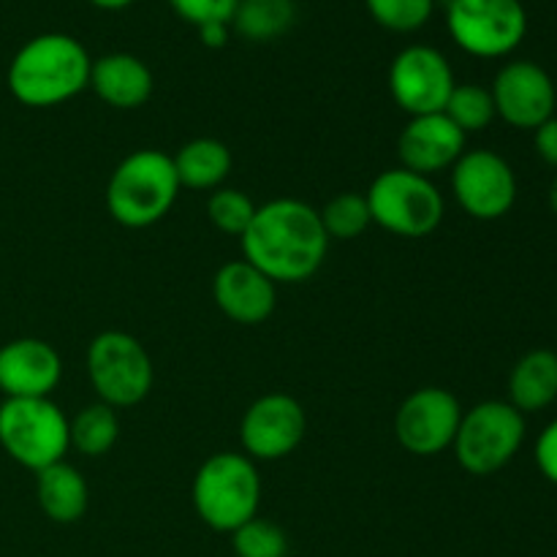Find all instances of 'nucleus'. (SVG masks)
<instances>
[{
    "instance_id": "obj_34",
    "label": "nucleus",
    "mask_w": 557,
    "mask_h": 557,
    "mask_svg": "<svg viewBox=\"0 0 557 557\" xmlns=\"http://www.w3.org/2000/svg\"><path fill=\"white\" fill-rule=\"evenodd\" d=\"M549 207H553V212L557 215V177L553 180V185H549Z\"/></svg>"
},
{
    "instance_id": "obj_7",
    "label": "nucleus",
    "mask_w": 557,
    "mask_h": 557,
    "mask_svg": "<svg viewBox=\"0 0 557 557\" xmlns=\"http://www.w3.org/2000/svg\"><path fill=\"white\" fill-rule=\"evenodd\" d=\"M522 441L525 417L511 403L487 400L462 413L451 449L468 473L490 476L515 460Z\"/></svg>"
},
{
    "instance_id": "obj_17",
    "label": "nucleus",
    "mask_w": 557,
    "mask_h": 557,
    "mask_svg": "<svg viewBox=\"0 0 557 557\" xmlns=\"http://www.w3.org/2000/svg\"><path fill=\"white\" fill-rule=\"evenodd\" d=\"M212 297L228 319L245 326L264 324L277 305L275 283L245 259L228 261L218 270Z\"/></svg>"
},
{
    "instance_id": "obj_15",
    "label": "nucleus",
    "mask_w": 557,
    "mask_h": 557,
    "mask_svg": "<svg viewBox=\"0 0 557 557\" xmlns=\"http://www.w3.org/2000/svg\"><path fill=\"white\" fill-rule=\"evenodd\" d=\"M63 379V359L38 337L0 346V392L5 397H49Z\"/></svg>"
},
{
    "instance_id": "obj_1",
    "label": "nucleus",
    "mask_w": 557,
    "mask_h": 557,
    "mask_svg": "<svg viewBox=\"0 0 557 557\" xmlns=\"http://www.w3.org/2000/svg\"><path fill=\"white\" fill-rule=\"evenodd\" d=\"M243 259L272 283H302L321 270L332 239L319 210L299 199H275L256 207L243 234Z\"/></svg>"
},
{
    "instance_id": "obj_27",
    "label": "nucleus",
    "mask_w": 557,
    "mask_h": 557,
    "mask_svg": "<svg viewBox=\"0 0 557 557\" xmlns=\"http://www.w3.org/2000/svg\"><path fill=\"white\" fill-rule=\"evenodd\" d=\"M234 553L237 557H286L288 555V539L283 528L275 522L253 517L245 525H239L232 533Z\"/></svg>"
},
{
    "instance_id": "obj_30",
    "label": "nucleus",
    "mask_w": 557,
    "mask_h": 557,
    "mask_svg": "<svg viewBox=\"0 0 557 557\" xmlns=\"http://www.w3.org/2000/svg\"><path fill=\"white\" fill-rule=\"evenodd\" d=\"M536 466L549 482L557 484V419L542 430L536 441Z\"/></svg>"
},
{
    "instance_id": "obj_3",
    "label": "nucleus",
    "mask_w": 557,
    "mask_h": 557,
    "mask_svg": "<svg viewBox=\"0 0 557 557\" xmlns=\"http://www.w3.org/2000/svg\"><path fill=\"white\" fill-rule=\"evenodd\" d=\"M180 177L172 156L136 150L114 166L107 185V210L120 226L147 228L172 212L180 196Z\"/></svg>"
},
{
    "instance_id": "obj_25",
    "label": "nucleus",
    "mask_w": 557,
    "mask_h": 557,
    "mask_svg": "<svg viewBox=\"0 0 557 557\" xmlns=\"http://www.w3.org/2000/svg\"><path fill=\"white\" fill-rule=\"evenodd\" d=\"M319 215L330 239H357L373 223L368 199L362 194H357V190L332 196Z\"/></svg>"
},
{
    "instance_id": "obj_2",
    "label": "nucleus",
    "mask_w": 557,
    "mask_h": 557,
    "mask_svg": "<svg viewBox=\"0 0 557 557\" xmlns=\"http://www.w3.org/2000/svg\"><path fill=\"white\" fill-rule=\"evenodd\" d=\"M90 54L76 38L65 33H44L14 54L5 82L20 103L49 109L90 87Z\"/></svg>"
},
{
    "instance_id": "obj_33",
    "label": "nucleus",
    "mask_w": 557,
    "mask_h": 557,
    "mask_svg": "<svg viewBox=\"0 0 557 557\" xmlns=\"http://www.w3.org/2000/svg\"><path fill=\"white\" fill-rule=\"evenodd\" d=\"M92 5H98V9H107V11H117V9H125V5H131L134 0H90Z\"/></svg>"
},
{
    "instance_id": "obj_29",
    "label": "nucleus",
    "mask_w": 557,
    "mask_h": 557,
    "mask_svg": "<svg viewBox=\"0 0 557 557\" xmlns=\"http://www.w3.org/2000/svg\"><path fill=\"white\" fill-rule=\"evenodd\" d=\"M185 22L196 27L228 25L237 14L239 0H169Z\"/></svg>"
},
{
    "instance_id": "obj_14",
    "label": "nucleus",
    "mask_w": 557,
    "mask_h": 557,
    "mask_svg": "<svg viewBox=\"0 0 557 557\" xmlns=\"http://www.w3.org/2000/svg\"><path fill=\"white\" fill-rule=\"evenodd\" d=\"M495 114L515 128H533L547 123L555 112V85L547 71L531 60L504 65L493 85Z\"/></svg>"
},
{
    "instance_id": "obj_21",
    "label": "nucleus",
    "mask_w": 557,
    "mask_h": 557,
    "mask_svg": "<svg viewBox=\"0 0 557 557\" xmlns=\"http://www.w3.org/2000/svg\"><path fill=\"white\" fill-rule=\"evenodd\" d=\"M172 161L177 169L180 185L194 190L218 188L232 172V150L223 141L210 139V136L183 145Z\"/></svg>"
},
{
    "instance_id": "obj_8",
    "label": "nucleus",
    "mask_w": 557,
    "mask_h": 557,
    "mask_svg": "<svg viewBox=\"0 0 557 557\" xmlns=\"http://www.w3.org/2000/svg\"><path fill=\"white\" fill-rule=\"evenodd\" d=\"M87 375L98 403L112 408L139 406L152 389V359L134 335L101 332L87 348Z\"/></svg>"
},
{
    "instance_id": "obj_19",
    "label": "nucleus",
    "mask_w": 557,
    "mask_h": 557,
    "mask_svg": "<svg viewBox=\"0 0 557 557\" xmlns=\"http://www.w3.org/2000/svg\"><path fill=\"white\" fill-rule=\"evenodd\" d=\"M36 498L44 515L58 525L82 520L90 504V490L82 473L65 460L36 473Z\"/></svg>"
},
{
    "instance_id": "obj_36",
    "label": "nucleus",
    "mask_w": 557,
    "mask_h": 557,
    "mask_svg": "<svg viewBox=\"0 0 557 557\" xmlns=\"http://www.w3.org/2000/svg\"><path fill=\"white\" fill-rule=\"evenodd\" d=\"M446 3H451V0H446Z\"/></svg>"
},
{
    "instance_id": "obj_26",
    "label": "nucleus",
    "mask_w": 557,
    "mask_h": 557,
    "mask_svg": "<svg viewBox=\"0 0 557 557\" xmlns=\"http://www.w3.org/2000/svg\"><path fill=\"white\" fill-rule=\"evenodd\" d=\"M256 215V205L248 194L237 188H218L207 201V218L212 226L232 237H243Z\"/></svg>"
},
{
    "instance_id": "obj_28",
    "label": "nucleus",
    "mask_w": 557,
    "mask_h": 557,
    "mask_svg": "<svg viewBox=\"0 0 557 557\" xmlns=\"http://www.w3.org/2000/svg\"><path fill=\"white\" fill-rule=\"evenodd\" d=\"M370 16L395 33L419 30L433 14V0H364Z\"/></svg>"
},
{
    "instance_id": "obj_35",
    "label": "nucleus",
    "mask_w": 557,
    "mask_h": 557,
    "mask_svg": "<svg viewBox=\"0 0 557 557\" xmlns=\"http://www.w3.org/2000/svg\"><path fill=\"white\" fill-rule=\"evenodd\" d=\"M239 3H248V0H239Z\"/></svg>"
},
{
    "instance_id": "obj_16",
    "label": "nucleus",
    "mask_w": 557,
    "mask_h": 557,
    "mask_svg": "<svg viewBox=\"0 0 557 557\" xmlns=\"http://www.w3.org/2000/svg\"><path fill=\"white\" fill-rule=\"evenodd\" d=\"M462 152H466V134L444 112L411 117L397 139L403 169L422 177L451 169Z\"/></svg>"
},
{
    "instance_id": "obj_23",
    "label": "nucleus",
    "mask_w": 557,
    "mask_h": 557,
    "mask_svg": "<svg viewBox=\"0 0 557 557\" xmlns=\"http://www.w3.org/2000/svg\"><path fill=\"white\" fill-rule=\"evenodd\" d=\"M232 22L239 36L250 41H270L292 27L294 3L292 0H248L237 5Z\"/></svg>"
},
{
    "instance_id": "obj_20",
    "label": "nucleus",
    "mask_w": 557,
    "mask_h": 557,
    "mask_svg": "<svg viewBox=\"0 0 557 557\" xmlns=\"http://www.w3.org/2000/svg\"><path fill=\"white\" fill-rule=\"evenodd\" d=\"M557 400V354H525L509 375V403L520 413H536Z\"/></svg>"
},
{
    "instance_id": "obj_10",
    "label": "nucleus",
    "mask_w": 557,
    "mask_h": 557,
    "mask_svg": "<svg viewBox=\"0 0 557 557\" xmlns=\"http://www.w3.org/2000/svg\"><path fill=\"white\" fill-rule=\"evenodd\" d=\"M455 85V71H451L449 60L433 47L413 44L392 60V98L411 117L444 112Z\"/></svg>"
},
{
    "instance_id": "obj_24",
    "label": "nucleus",
    "mask_w": 557,
    "mask_h": 557,
    "mask_svg": "<svg viewBox=\"0 0 557 557\" xmlns=\"http://www.w3.org/2000/svg\"><path fill=\"white\" fill-rule=\"evenodd\" d=\"M444 114L466 136L484 131L495 120L493 92L482 85H455L449 101H446Z\"/></svg>"
},
{
    "instance_id": "obj_13",
    "label": "nucleus",
    "mask_w": 557,
    "mask_h": 557,
    "mask_svg": "<svg viewBox=\"0 0 557 557\" xmlns=\"http://www.w3.org/2000/svg\"><path fill=\"white\" fill-rule=\"evenodd\" d=\"M308 419L299 400L283 392L259 397L250 403L239 424V441L250 460H283L292 455L305 438Z\"/></svg>"
},
{
    "instance_id": "obj_18",
    "label": "nucleus",
    "mask_w": 557,
    "mask_h": 557,
    "mask_svg": "<svg viewBox=\"0 0 557 557\" xmlns=\"http://www.w3.org/2000/svg\"><path fill=\"white\" fill-rule=\"evenodd\" d=\"M90 87L114 109H139L152 96V71L139 58L125 52L92 60Z\"/></svg>"
},
{
    "instance_id": "obj_12",
    "label": "nucleus",
    "mask_w": 557,
    "mask_h": 557,
    "mask_svg": "<svg viewBox=\"0 0 557 557\" xmlns=\"http://www.w3.org/2000/svg\"><path fill=\"white\" fill-rule=\"evenodd\" d=\"M460 419V400L451 392L441 386H422L397 408L395 435L411 455L435 457L455 444Z\"/></svg>"
},
{
    "instance_id": "obj_4",
    "label": "nucleus",
    "mask_w": 557,
    "mask_h": 557,
    "mask_svg": "<svg viewBox=\"0 0 557 557\" xmlns=\"http://www.w3.org/2000/svg\"><path fill=\"white\" fill-rule=\"evenodd\" d=\"M196 515L212 531L234 533L253 520L261 504V479L248 455L221 451L201 462L190 487Z\"/></svg>"
},
{
    "instance_id": "obj_31",
    "label": "nucleus",
    "mask_w": 557,
    "mask_h": 557,
    "mask_svg": "<svg viewBox=\"0 0 557 557\" xmlns=\"http://www.w3.org/2000/svg\"><path fill=\"white\" fill-rule=\"evenodd\" d=\"M536 152L544 163L557 166V117H549L536 128Z\"/></svg>"
},
{
    "instance_id": "obj_9",
    "label": "nucleus",
    "mask_w": 557,
    "mask_h": 557,
    "mask_svg": "<svg viewBox=\"0 0 557 557\" xmlns=\"http://www.w3.org/2000/svg\"><path fill=\"white\" fill-rule=\"evenodd\" d=\"M446 25L462 52L473 58H504L528 33L520 0H451Z\"/></svg>"
},
{
    "instance_id": "obj_5",
    "label": "nucleus",
    "mask_w": 557,
    "mask_h": 557,
    "mask_svg": "<svg viewBox=\"0 0 557 557\" xmlns=\"http://www.w3.org/2000/svg\"><path fill=\"white\" fill-rule=\"evenodd\" d=\"M0 446L11 460L38 473L71 449L69 419L49 397H5L0 403Z\"/></svg>"
},
{
    "instance_id": "obj_32",
    "label": "nucleus",
    "mask_w": 557,
    "mask_h": 557,
    "mask_svg": "<svg viewBox=\"0 0 557 557\" xmlns=\"http://www.w3.org/2000/svg\"><path fill=\"white\" fill-rule=\"evenodd\" d=\"M199 36L205 47L218 49L228 41V25H205L199 27Z\"/></svg>"
},
{
    "instance_id": "obj_22",
    "label": "nucleus",
    "mask_w": 557,
    "mask_h": 557,
    "mask_svg": "<svg viewBox=\"0 0 557 557\" xmlns=\"http://www.w3.org/2000/svg\"><path fill=\"white\" fill-rule=\"evenodd\" d=\"M120 435V419L117 411L107 403H92V406L82 408L74 419L69 422V438L76 451L85 457H103Z\"/></svg>"
},
{
    "instance_id": "obj_11",
    "label": "nucleus",
    "mask_w": 557,
    "mask_h": 557,
    "mask_svg": "<svg viewBox=\"0 0 557 557\" xmlns=\"http://www.w3.org/2000/svg\"><path fill=\"white\" fill-rule=\"evenodd\" d=\"M451 190L471 218L498 221L515 207L517 177L498 152L468 150L451 166Z\"/></svg>"
},
{
    "instance_id": "obj_6",
    "label": "nucleus",
    "mask_w": 557,
    "mask_h": 557,
    "mask_svg": "<svg viewBox=\"0 0 557 557\" xmlns=\"http://www.w3.org/2000/svg\"><path fill=\"white\" fill-rule=\"evenodd\" d=\"M364 199L373 223L397 237H428L444 221V196L433 180L403 166L381 172Z\"/></svg>"
}]
</instances>
